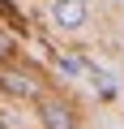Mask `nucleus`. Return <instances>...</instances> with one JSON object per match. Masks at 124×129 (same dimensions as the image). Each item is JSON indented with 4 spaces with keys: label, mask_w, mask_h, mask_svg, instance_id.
Segmentation results:
<instances>
[{
    "label": "nucleus",
    "mask_w": 124,
    "mask_h": 129,
    "mask_svg": "<svg viewBox=\"0 0 124 129\" xmlns=\"http://www.w3.org/2000/svg\"><path fill=\"white\" fill-rule=\"evenodd\" d=\"M51 17L64 26V30H77L86 22V0H56V5H51Z\"/></svg>",
    "instance_id": "1"
},
{
    "label": "nucleus",
    "mask_w": 124,
    "mask_h": 129,
    "mask_svg": "<svg viewBox=\"0 0 124 129\" xmlns=\"http://www.w3.org/2000/svg\"><path fill=\"white\" fill-rule=\"evenodd\" d=\"M39 116H43L47 129H73V112L64 103H56V99H43L39 103Z\"/></svg>",
    "instance_id": "2"
},
{
    "label": "nucleus",
    "mask_w": 124,
    "mask_h": 129,
    "mask_svg": "<svg viewBox=\"0 0 124 129\" xmlns=\"http://www.w3.org/2000/svg\"><path fill=\"white\" fill-rule=\"evenodd\" d=\"M0 86H5L9 95H34V78L13 73V69H0Z\"/></svg>",
    "instance_id": "3"
},
{
    "label": "nucleus",
    "mask_w": 124,
    "mask_h": 129,
    "mask_svg": "<svg viewBox=\"0 0 124 129\" xmlns=\"http://www.w3.org/2000/svg\"><path fill=\"white\" fill-rule=\"evenodd\" d=\"M9 56H13V39H9V35H5V30H0V64H5V60H9Z\"/></svg>",
    "instance_id": "4"
},
{
    "label": "nucleus",
    "mask_w": 124,
    "mask_h": 129,
    "mask_svg": "<svg viewBox=\"0 0 124 129\" xmlns=\"http://www.w3.org/2000/svg\"><path fill=\"white\" fill-rule=\"evenodd\" d=\"M0 129H5V125H0Z\"/></svg>",
    "instance_id": "5"
}]
</instances>
